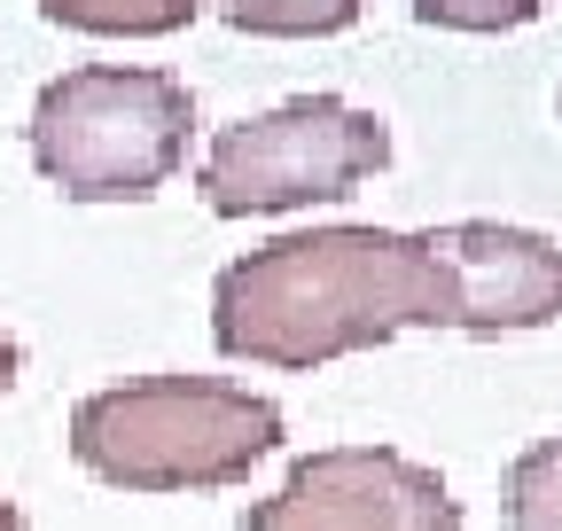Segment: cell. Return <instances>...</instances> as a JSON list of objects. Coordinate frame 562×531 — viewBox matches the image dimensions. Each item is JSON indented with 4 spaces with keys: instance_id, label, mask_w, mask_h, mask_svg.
<instances>
[{
    "instance_id": "4",
    "label": "cell",
    "mask_w": 562,
    "mask_h": 531,
    "mask_svg": "<svg viewBox=\"0 0 562 531\" xmlns=\"http://www.w3.org/2000/svg\"><path fill=\"white\" fill-rule=\"evenodd\" d=\"M391 165V125L344 94H290L227 133H211L195 165V195L220 219H273L336 204Z\"/></svg>"
},
{
    "instance_id": "8",
    "label": "cell",
    "mask_w": 562,
    "mask_h": 531,
    "mask_svg": "<svg viewBox=\"0 0 562 531\" xmlns=\"http://www.w3.org/2000/svg\"><path fill=\"white\" fill-rule=\"evenodd\" d=\"M203 9H220L235 32L258 39H328L360 24V0H203Z\"/></svg>"
},
{
    "instance_id": "2",
    "label": "cell",
    "mask_w": 562,
    "mask_h": 531,
    "mask_svg": "<svg viewBox=\"0 0 562 531\" xmlns=\"http://www.w3.org/2000/svg\"><path fill=\"white\" fill-rule=\"evenodd\" d=\"M281 445V407L220 375H140L70 407V461L117 493H220Z\"/></svg>"
},
{
    "instance_id": "10",
    "label": "cell",
    "mask_w": 562,
    "mask_h": 531,
    "mask_svg": "<svg viewBox=\"0 0 562 531\" xmlns=\"http://www.w3.org/2000/svg\"><path fill=\"white\" fill-rule=\"evenodd\" d=\"M539 9L547 0H414V16L438 32H524L539 24Z\"/></svg>"
},
{
    "instance_id": "9",
    "label": "cell",
    "mask_w": 562,
    "mask_h": 531,
    "mask_svg": "<svg viewBox=\"0 0 562 531\" xmlns=\"http://www.w3.org/2000/svg\"><path fill=\"white\" fill-rule=\"evenodd\" d=\"M508 531H562V430L516 453V470H508Z\"/></svg>"
},
{
    "instance_id": "5",
    "label": "cell",
    "mask_w": 562,
    "mask_h": 531,
    "mask_svg": "<svg viewBox=\"0 0 562 531\" xmlns=\"http://www.w3.org/2000/svg\"><path fill=\"white\" fill-rule=\"evenodd\" d=\"M243 531H461V500L414 453L321 445L243 508Z\"/></svg>"
},
{
    "instance_id": "1",
    "label": "cell",
    "mask_w": 562,
    "mask_h": 531,
    "mask_svg": "<svg viewBox=\"0 0 562 531\" xmlns=\"http://www.w3.org/2000/svg\"><path fill=\"white\" fill-rule=\"evenodd\" d=\"M453 266L430 227H305L220 266L211 344L258 368H328L406 328H453Z\"/></svg>"
},
{
    "instance_id": "11",
    "label": "cell",
    "mask_w": 562,
    "mask_h": 531,
    "mask_svg": "<svg viewBox=\"0 0 562 531\" xmlns=\"http://www.w3.org/2000/svg\"><path fill=\"white\" fill-rule=\"evenodd\" d=\"M9 383H16V337L0 328V398H9Z\"/></svg>"
},
{
    "instance_id": "7",
    "label": "cell",
    "mask_w": 562,
    "mask_h": 531,
    "mask_svg": "<svg viewBox=\"0 0 562 531\" xmlns=\"http://www.w3.org/2000/svg\"><path fill=\"white\" fill-rule=\"evenodd\" d=\"M40 9L94 39H165L203 16V0H40Z\"/></svg>"
},
{
    "instance_id": "6",
    "label": "cell",
    "mask_w": 562,
    "mask_h": 531,
    "mask_svg": "<svg viewBox=\"0 0 562 531\" xmlns=\"http://www.w3.org/2000/svg\"><path fill=\"white\" fill-rule=\"evenodd\" d=\"M453 266V328L461 337H524V328L562 320V242L539 227L501 219H453L430 227Z\"/></svg>"
},
{
    "instance_id": "3",
    "label": "cell",
    "mask_w": 562,
    "mask_h": 531,
    "mask_svg": "<svg viewBox=\"0 0 562 531\" xmlns=\"http://www.w3.org/2000/svg\"><path fill=\"white\" fill-rule=\"evenodd\" d=\"M32 165L70 204H149L188 165L195 94L140 63H79L32 102Z\"/></svg>"
},
{
    "instance_id": "12",
    "label": "cell",
    "mask_w": 562,
    "mask_h": 531,
    "mask_svg": "<svg viewBox=\"0 0 562 531\" xmlns=\"http://www.w3.org/2000/svg\"><path fill=\"white\" fill-rule=\"evenodd\" d=\"M0 531H24V508L16 500H0Z\"/></svg>"
}]
</instances>
